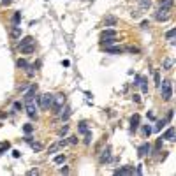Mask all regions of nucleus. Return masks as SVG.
Instances as JSON below:
<instances>
[{
	"label": "nucleus",
	"instance_id": "f257e3e1",
	"mask_svg": "<svg viewBox=\"0 0 176 176\" xmlns=\"http://www.w3.org/2000/svg\"><path fill=\"white\" fill-rule=\"evenodd\" d=\"M18 48H19V51L21 53H33L35 51V41H33V37H30V35H26V37H23L19 42H18Z\"/></svg>",
	"mask_w": 176,
	"mask_h": 176
},
{
	"label": "nucleus",
	"instance_id": "f03ea898",
	"mask_svg": "<svg viewBox=\"0 0 176 176\" xmlns=\"http://www.w3.org/2000/svg\"><path fill=\"white\" fill-rule=\"evenodd\" d=\"M159 88H160V95H162V99H164L166 102H169V100L173 99V83H171L169 79H164V81L159 85Z\"/></svg>",
	"mask_w": 176,
	"mask_h": 176
},
{
	"label": "nucleus",
	"instance_id": "7ed1b4c3",
	"mask_svg": "<svg viewBox=\"0 0 176 176\" xmlns=\"http://www.w3.org/2000/svg\"><path fill=\"white\" fill-rule=\"evenodd\" d=\"M65 95L63 93H58V95H55L53 97V106H51V111L55 113V115H60L62 113V109H63V106H65Z\"/></svg>",
	"mask_w": 176,
	"mask_h": 176
},
{
	"label": "nucleus",
	"instance_id": "20e7f679",
	"mask_svg": "<svg viewBox=\"0 0 176 176\" xmlns=\"http://www.w3.org/2000/svg\"><path fill=\"white\" fill-rule=\"evenodd\" d=\"M53 97H55V95H51V93L39 95V97H37V100H39V104H41V109H44V111L51 109V106H53Z\"/></svg>",
	"mask_w": 176,
	"mask_h": 176
},
{
	"label": "nucleus",
	"instance_id": "39448f33",
	"mask_svg": "<svg viewBox=\"0 0 176 176\" xmlns=\"http://www.w3.org/2000/svg\"><path fill=\"white\" fill-rule=\"evenodd\" d=\"M134 86H141L143 93H148V81H146V78H143L139 74L134 78Z\"/></svg>",
	"mask_w": 176,
	"mask_h": 176
},
{
	"label": "nucleus",
	"instance_id": "423d86ee",
	"mask_svg": "<svg viewBox=\"0 0 176 176\" xmlns=\"http://www.w3.org/2000/svg\"><path fill=\"white\" fill-rule=\"evenodd\" d=\"M25 109H26V115L33 120V118H37V106H35V102L33 100H30V102H25Z\"/></svg>",
	"mask_w": 176,
	"mask_h": 176
},
{
	"label": "nucleus",
	"instance_id": "0eeeda50",
	"mask_svg": "<svg viewBox=\"0 0 176 176\" xmlns=\"http://www.w3.org/2000/svg\"><path fill=\"white\" fill-rule=\"evenodd\" d=\"M155 19H157V21H167V19H169V9L160 7V9L157 11V14H155Z\"/></svg>",
	"mask_w": 176,
	"mask_h": 176
},
{
	"label": "nucleus",
	"instance_id": "6e6552de",
	"mask_svg": "<svg viewBox=\"0 0 176 176\" xmlns=\"http://www.w3.org/2000/svg\"><path fill=\"white\" fill-rule=\"evenodd\" d=\"M35 93H37V85H30L28 86V92L25 93V102H30V100H33V97H35Z\"/></svg>",
	"mask_w": 176,
	"mask_h": 176
},
{
	"label": "nucleus",
	"instance_id": "1a4fd4ad",
	"mask_svg": "<svg viewBox=\"0 0 176 176\" xmlns=\"http://www.w3.org/2000/svg\"><path fill=\"white\" fill-rule=\"evenodd\" d=\"M150 152H152V146H150V143H143L139 148H138V155L143 159V157H146V155H150Z\"/></svg>",
	"mask_w": 176,
	"mask_h": 176
},
{
	"label": "nucleus",
	"instance_id": "9d476101",
	"mask_svg": "<svg viewBox=\"0 0 176 176\" xmlns=\"http://www.w3.org/2000/svg\"><path fill=\"white\" fill-rule=\"evenodd\" d=\"M100 164H108V162H111V146H106V150L102 152V155H100Z\"/></svg>",
	"mask_w": 176,
	"mask_h": 176
},
{
	"label": "nucleus",
	"instance_id": "9b49d317",
	"mask_svg": "<svg viewBox=\"0 0 176 176\" xmlns=\"http://www.w3.org/2000/svg\"><path fill=\"white\" fill-rule=\"evenodd\" d=\"M162 139H167V141H175V138H176V129L175 127H169L162 136H160Z\"/></svg>",
	"mask_w": 176,
	"mask_h": 176
},
{
	"label": "nucleus",
	"instance_id": "f8f14e48",
	"mask_svg": "<svg viewBox=\"0 0 176 176\" xmlns=\"http://www.w3.org/2000/svg\"><path fill=\"white\" fill-rule=\"evenodd\" d=\"M115 175L130 176V175H134V167H130V166H125V167H120V169H115Z\"/></svg>",
	"mask_w": 176,
	"mask_h": 176
},
{
	"label": "nucleus",
	"instance_id": "ddd939ff",
	"mask_svg": "<svg viewBox=\"0 0 176 176\" xmlns=\"http://www.w3.org/2000/svg\"><path fill=\"white\" fill-rule=\"evenodd\" d=\"M139 115H134L132 118H130V132H136L138 129H139Z\"/></svg>",
	"mask_w": 176,
	"mask_h": 176
},
{
	"label": "nucleus",
	"instance_id": "4468645a",
	"mask_svg": "<svg viewBox=\"0 0 176 176\" xmlns=\"http://www.w3.org/2000/svg\"><path fill=\"white\" fill-rule=\"evenodd\" d=\"M106 53H109V55H122L123 53V48H120V46H106Z\"/></svg>",
	"mask_w": 176,
	"mask_h": 176
},
{
	"label": "nucleus",
	"instance_id": "2eb2a0df",
	"mask_svg": "<svg viewBox=\"0 0 176 176\" xmlns=\"http://www.w3.org/2000/svg\"><path fill=\"white\" fill-rule=\"evenodd\" d=\"M62 111H63V113H60V118L67 122V120H69V116L72 115V109H71L69 106H65V109H62Z\"/></svg>",
	"mask_w": 176,
	"mask_h": 176
},
{
	"label": "nucleus",
	"instance_id": "dca6fc26",
	"mask_svg": "<svg viewBox=\"0 0 176 176\" xmlns=\"http://www.w3.org/2000/svg\"><path fill=\"white\" fill-rule=\"evenodd\" d=\"M19 35H21V26L14 25V26H12V30H11V37H12V39H18Z\"/></svg>",
	"mask_w": 176,
	"mask_h": 176
},
{
	"label": "nucleus",
	"instance_id": "f3484780",
	"mask_svg": "<svg viewBox=\"0 0 176 176\" xmlns=\"http://www.w3.org/2000/svg\"><path fill=\"white\" fill-rule=\"evenodd\" d=\"M108 37H116V30H113V28H106V30L102 32V39H108Z\"/></svg>",
	"mask_w": 176,
	"mask_h": 176
},
{
	"label": "nucleus",
	"instance_id": "a211bd4d",
	"mask_svg": "<svg viewBox=\"0 0 176 176\" xmlns=\"http://www.w3.org/2000/svg\"><path fill=\"white\" fill-rule=\"evenodd\" d=\"M78 130H79V134H86L90 129H88V123L83 120V122H79V127H78Z\"/></svg>",
	"mask_w": 176,
	"mask_h": 176
},
{
	"label": "nucleus",
	"instance_id": "6ab92c4d",
	"mask_svg": "<svg viewBox=\"0 0 176 176\" xmlns=\"http://www.w3.org/2000/svg\"><path fill=\"white\" fill-rule=\"evenodd\" d=\"M173 63H175V60H173V58H166V60H164V63H162V69H164V71H169V69L173 67Z\"/></svg>",
	"mask_w": 176,
	"mask_h": 176
},
{
	"label": "nucleus",
	"instance_id": "aec40b11",
	"mask_svg": "<svg viewBox=\"0 0 176 176\" xmlns=\"http://www.w3.org/2000/svg\"><path fill=\"white\" fill-rule=\"evenodd\" d=\"M16 65H18V67H19V69H23V71H26V69H28V65H30V63H28V62H26V60H23V58H19V60H18V62H16Z\"/></svg>",
	"mask_w": 176,
	"mask_h": 176
},
{
	"label": "nucleus",
	"instance_id": "412c9836",
	"mask_svg": "<svg viewBox=\"0 0 176 176\" xmlns=\"http://www.w3.org/2000/svg\"><path fill=\"white\" fill-rule=\"evenodd\" d=\"M166 123H169V122H167L166 118H162V120H159V122H157V125L153 127V130H157V132H159V130H162V127H164Z\"/></svg>",
	"mask_w": 176,
	"mask_h": 176
},
{
	"label": "nucleus",
	"instance_id": "4be33fe9",
	"mask_svg": "<svg viewBox=\"0 0 176 176\" xmlns=\"http://www.w3.org/2000/svg\"><path fill=\"white\" fill-rule=\"evenodd\" d=\"M116 21H118V19H116L115 16H108V18H106V26H115Z\"/></svg>",
	"mask_w": 176,
	"mask_h": 176
},
{
	"label": "nucleus",
	"instance_id": "5701e85b",
	"mask_svg": "<svg viewBox=\"0 0 176 176\" xmlns=\"http://www.w3.org/2000/svg\"><path fill=\"white\" fill-rule=\"evenodd\" d=\"M116 42V37H108V39H102V46L106 48V46H111V44H115Z\"/></svg>",
	"mask_w": 176,
	"mask_h": 176
},
{
	"label": "nucleus",
	"instance_id": "b1692460",
	"mask_svg": "<svg viewBox=\"0 0 176 176\" xmlns=\"http://www.w3.org/2000/svg\"><path fill=\"white\" fill-rule=\"evenodd\" d=\"M173 4H175V0H160V7H164V9H171Z\"/></svg>",
	"mask_w": 176,
	"mask_h": 176
},
{
	"label": "nucleus",
	"instance_id": "393cba45",
	"mask_svg": "<svg viewBox=\"0 0 176 176\" xmlns=\"http://www.w3.org/2000/svg\"><path fill=\"white\" fill-rule=\"evenodd\" d=\"M30 146H32V150H33V152H42V148H44L41 143H33V141L30 143Z\"/></svg>",
	"mask_w": 176,
	"mask_h": 176
},
{
	"label": "nucleus",
	"instance_id": "a878e982",
	"mask_svg": "<svg viewBox=\"0 0 176 176\" xmlns=\"http://www.w3.org/2000/svg\"><path fill=\"white\" fill-rule=\"evenodd\" d=\"M175 35H176V28H171L167 33H166V37H167V41H171V42H175L173 39H175Z\"/></svg>",
	"mask_w": 176,
	"mask_h": 176
},
{
	"label": "nucleus",
	"instance_id": "bb28decb",
	"mask_svg": "<svg viewBox=\"0 0 176 176\" xmlns=\"http://www.w3.org/2000/svg\"><path fill=\"white\" fill-rule=\"evenodd\" d=\"M67 132H69V125L65 123V125H63V127L58 130V136H60V138H63V136H67Z\"/></svg>",
	"mask_w": 176,
	"mask_h": 176
},
{
	"label": "nucleus",
	"instance_id": "cd10ccee",
	"mask_svg": "<svg viewBox=\"0 0 176 176\" xmlns=\"http://www.w3.org/2000/svg\"><path fill=\"white\" fill-rule=\"evenodd\" d=\"M53 162H55V164H63V162H65V155H63V153H62V155H56V157L53 159Z\"/></svg>",
	"mask_w": 176,
	"mask_h": 176
},
{
	"label": "nucleus",
	"instance_id": "c85d7f7f",
	"mask_svg": "<svg viewBox=\"0 0 176 176\" xmlns=\"http://www.w3.org/2000/svg\"><path fill=\"white\" fill-rule=\"evenodd\" d=\"M19 19H21V12H14V16H12V25H18Z\"/></svg>",
	"mask_w": 176,
	"mask_h": 176
},
{
	"label": "nucleus",
	"instance_id": "c756f323",
	"mask_svg": "<svg viewBox=\"0 0 176 176\" xmlns=\"http://www.w3.org/2000/svg\"><path fill=\"white\" fill-rule=\"evenodd\" d=\"M23 132H25V134H32V132H33V127H32L30 123H26V125H23Z\"/></svg>",
	"mask_w": 176,
	"mask_h": 176
},
{
	"label": "nucleus",
	"instance_id": "7c9ffc66",
	"mask_svg": "<svg viewBox=\"0 0 176 176\" xmlns=\"http://www.w3.org/2000/svg\"><path fill=\"white\" fill-rule=\"evenodd\" d=\"M150 0H139V5H141V9H148L150 7Z\"/></svg>",
	"mask_w": 176,
	"mask_h": 176
},
{
	"label": "nucleus",
	"instance_id": "2f4dec72",
	"mask_svg": "<svg viewBox=\"0 0 176 176\" xmlns=\"http://www.w3.org/2000/svg\"><path fill=\"white\" fill-rule=\"evenodd\" d=\"M9 148H11V143H2V145H0V155H2L5 150H9Z\"/></svg>",
	"mask_w": 176,
	"mask_h": 176
},
{
	"label": "nucleus",
	"instance_id": "473e14b6",
	"mask_svg": "<svg viewBox=\"0 0 176 176\" xmlns=\"http://www.w3.org/2000/svg\"><path fill=\"white\" fill-rule=\"evenodd\" d=\"M90 143H92V132L88 130V132L85 134V145H90Z\"/></svg>",
	"mask_w": 176,
	"mask_h": 176
},
{
	"label": "nucleus",
	"instance_id": "72a5a7b5",
	"mask_svg": "<svg viewBox=\"0 0 176 176\" xmlns=\"http://www.w3.org/2000/svg\"><path fill=\"white\" fill-rule=\"evenodd\" d=\"M125 49H127L129 53H139V48H136V46H127Z\"/></svg>",
	"mask_w": 176,
	"mask_h": 176
},
{
	"label": "nucleus",
	"instance_id": "f704fd0d",
	"mask_svg": "<svg viewBox=\"0 0 176 176\" xmlns=\"http://www.w3.org/2000/svg\"><path fill=\"white\" fill-rule=\"evenodd\" d=\"M12 109H14V111H19V109H23V104H21V102H14Z\"/></svg>",
	"mask_w": 176,
	"mask_h": 176
},
{
	"label": "nucleus",
	"instance_id": "c9c22d12",
	"mask_svg": "<svg viewBox=\"0 0 176 176\" xmlns=\"http://www.w3.org/2000/svg\"><path fill=\"white\" fill-rule=\"evenodd\" d=\"M173 115H175V111H173V109H169V113H167L166 120H167V122H171V120H173Z\"/></svg>",
	"mask_w": 176,
	"mask_h": 176
},
{
	"label": "nucleus",
	"instance_id": "e433bc0d",
	"mask_svg": "<svg viewBox=\"0 0 176 176\" xmlns=\"http://www.w3.org/2000/svg\"><path fill=\"white\" fill-rule=\"evenodd\" d=\"M152 130H153V129H152L150 125H146V127H145V134H146V136H150V134H152Z\"/></svg>",
	"mask_w": 176,
	"mask_h": 176
},
{
	"label": "nucleus",
	"instance_id": "4c0bfd02",
	"mask_svg": "<svg viewBox=\"0 0 176 176\" xmlns=\"http://www.w3.org/2000/svg\"><path fill=\"white\" fill-rule=\"evenodd\" d=\"M69 143H71V145H76V143H78V138H76V136H71V138H69Z\"/></svg>",
	"mask_w": 176,
	"mask_h": 176
},
{
	"label": "nucleus",
	"instance_id": "58836bf2",
	"mask_svg": "<svg viewBox=\"0 0 176 176\" xmlns=\"http://www.w3.org/2000/svg\"><path fill=\"white\" fill-rule=\"evenodd\" d=\"M58 148H60V146H58V143H56V145H53V146L49 148V153H55V152L58 150Z\"/></svg>",
	"mask_w": 176,
	"mask_h": 176
},
{
	"label": "nucleus",
	"instance_id": "ea45409f",
	"mask_svg": "<svg viewBox=\"0 0 176 176\" xmlns=\"http://www.w3.org/2000/svg\"><path fill=\"white\" fill-rule=\"evenodd\" d=\"M60 175H69V167H60Z\"/></svg>",
	"mask_w": 176,
	"mask_h": 176
},
{
	"label": "nucleus",
	"instance_id": "a19ab883",
	"mask_svg": "<svg viewBox=\"0 0 176 176\" xmlns=\"http://www.w3.org/2000/svg\"><path fill=\"white\" fill-rule=\"evenodd\" d=\"M155 85H157V86L160 85V76H159V72H155Z\"/></svg>",
	"mask_w": 176,
	"mask_h": 176
},
{
	"label": "nucleus",
	"instance_id": "79ce46f5",
	"mask_svg": "<svg viewBox=\"0 0 176 176\" xmlns=\"http://www.w3.org/2000/svg\"><path fill=\"white\" fill-rule=\"evenodd\" d=\"M148 26H150V23H148L146 19H145V21H141V28H148Z\"/></svg>",
	"mask_w": 176,
	"mask_h": 176
},
{
	"label": "nucleus",
	"instance_id": "37998d69",
	"mask_svg": "<svg viewBox=\"0 0 176 176\" xmlns=\"http://www.w3.org/2000/svg\"><path fill=\"white\" fill-rule=\"evenodd\" d=\"M132 100H134V102H141V99H139V95H138V93H134V95H132Z\"/></svg>",
	"mask_w": 176,
	"mask_h": 176
},
{
	"label": "nucleus",
	"instance_id": "c03bdc74",
	"mask_svg": "<svg viewBox=\"0 0 176 176\" xmlns=\"http://www.w3.org/2000/svg\"><path fill=\"white\" fill-rule=\"evenodd\" d=\"M136 175H143V166H141V164L138 166V169H136Z\"/></svg>",
	"mask_w": 176,
	"mask_h": 176
},
{
	"label": "nucleus",
	"instance_id": "a18cd8bd",
	"mask_svg": "<svg viewBox=\"0 0 176 176\" xmlns=\"http://www.w3.org/2000/svg\"><path fill=\"white\" fill-rule=\"evenodd\" d=\"M18 90H19V92H25V90H28V85H21Z\"/></svg>",
	"mask_w": 176,
	"mask_h": 176
},
{
	"label": "nucleus",
	"instance_id": "49530a36",
	"mask_svg": "<svg viewBox=\"0 0 176 176\" xmlns=\"http://www.w3.org/2000/svg\"><path fill=\"white\" fill-rule=\"evenodd\" d=\"M37 173H39V171H37V169H32V171H28V173H26V175H28V176H33V175H37Z\"/></svg>",
	"mask_w": 176,
	"mask_h": 176
},
{
	"label": "nucleus",
	"instance_id": "de8ad7c7",
	"mask_svg": "<svg viewBox=\"0 0 176 176\" xmlns=\"http://www.w3.org/2000/svg\"><path fill=\"white\" fill-rule=\"evenodd\" d=\"M160 148H162V138L157 141V150H160Z\"/></svg>",
	"mask_w": 176,
	"mask_h": 176
},
{
	"label": "nucleus",
	"instance_id": "09e8293b",
	"mask_svg": "<svg viewBox=\"0 0 176 176\" xmlns=\"http://www.w3.org/2000/svg\"><path fill=\"white\" fill-rule=\"evenodd\" d=\"M12 157H14V159H18V157H19V152H18V150H14V152H12Z\"/></svg>",
	"mask_w": 176,
	"mask_h": 176
},
{
	"label": "nucleus",
	"instance_id": "8fccbe9b",
	"mask_svg": "<svg viewBox=\"0 0 176 176\" xmlns=\"http://www.w3.org/2000/svg\"><path fill=\"white\" fill-rule=\"evenodd\" d=\"M2 4H4V5H11V4H12V0H2Z\"/></svg>",
	"mask_w": 176,
	"mask_h": 176
}]
</instances>
